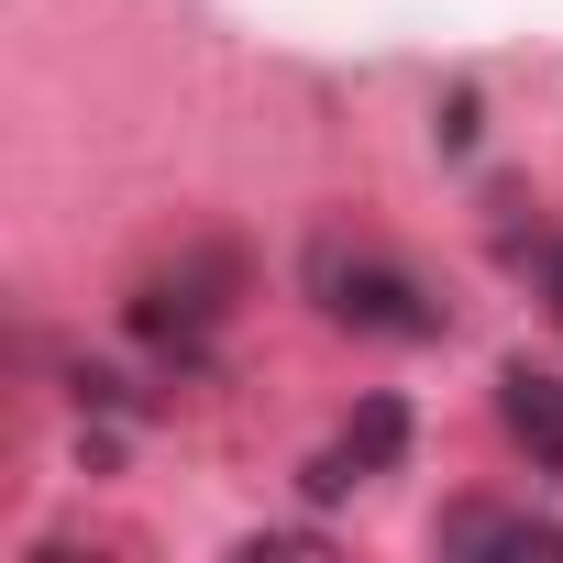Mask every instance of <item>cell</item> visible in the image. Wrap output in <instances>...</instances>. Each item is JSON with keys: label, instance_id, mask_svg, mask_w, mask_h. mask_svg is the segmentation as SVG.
Instances as JSON below:
<instances>
[{"label": "cell", "instance_id": "cell-6", "mask_svg": "<svg viewBox=\"0 0 563 563\" xmlns=\"http://www.w3.org/2000/svg\"><path fill=\"white\" fill-rule=\"evenodd\" d=\"M541 299H552V321H563V243L541 254Z\"/></svg>", "mask_w": 563, "mask_h": 563}, {"label": "cell", "instance_id": "cell-1", "mask_svg": "<svg viewBox=\"0 0 563 563\" xmlns=\"http://www.w3.org/2000/svg\"><path fill=\"white\" fill-rule=\"evenodd\" d=\"M310 299H321L343 332H376V343H431V332H442V299L420 288L409 265H387V254L321 243V254H310Z\"/></svg>", "mask_w": 563, "mask_h": 563}, {"label": "cell", "instance_id": "cell-2", "mask_svg": "<svg viewBox=\"0 0 563 563\" xmlns=\"http://www.w3.org/2000/svg\"><path fill=\"white\" fill-rule=\"evenodd\" d=\"M398 453H409V409H398V398H365V409L310 453V475H299V486H310V497H354V486L398 475Z\"/></svg>", "mask_w": 563, "mask_h": 563}, {"label": "cell", "instance_id": "cell-5", "mask_svg": "<svg viewBox=\"0 0 563 563\" xmlns=\"http://www.w3.org/2000/svg\"><path fill=\"white\" fill-rule=\"evenodd\" d=\"M210 288H232V265H221V254L188 276V288H144V299H133V332H144V343H177V354H199V332L221 321V299H210Z\"/></svg>", "mask_w": 563, "mask_h": 563}, {"label": "cell", "instance_id": "cell-3", "mask_svg": "<svg viewBox=\"0 0 563 563\" xmlns=\"http://www.w3.org/2000/svg\"><path fill=\"white\" fill-rule=\"evenodd\" d=\"M442 552H563V519H530V508H497V497H453L431 519Z\"/></svg>", "mask_w": 563, "mask_h": 563}, {"label": "cell", "instance_id": "cell-4", "mask_svg": "<svg viewBox=\"0 0 563 563\" xmlns=\"http://www.w3.org/2000/svg\"><path fill=\"white\" fill-rule=\"evenodd\" d=\"M497 420H508V442H519L541 475H563V376H552V365H508V376H497Z\"/></svg>", "mask_w": 563, "mask_h": 563}]
</instances>
